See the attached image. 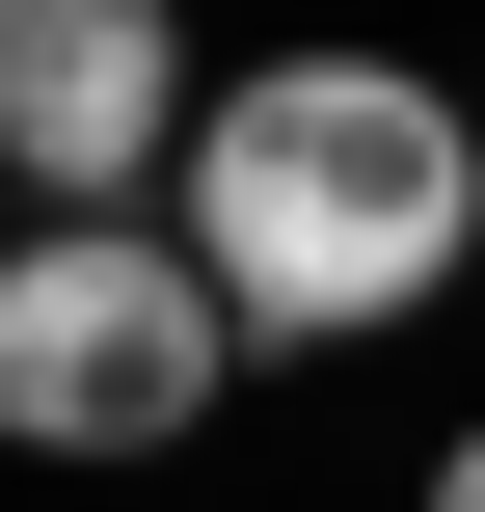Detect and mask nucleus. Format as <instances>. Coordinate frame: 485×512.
Returning a JSON list of instances; mask_svg holds the SVG:
<instances>
[{"label":"nucleus","instance_id":"f257e3e1","mask_svg":"<svg viewBox=\"0 0 485 512\" xmlns=\"http://www.w3.org/2000/svg\"><path fill=\"white\" fill-rule=\"evenodd\" d=\"M459 243H485V135L405 54H270V81H216V135H189V270L243 297V351H351V324H405Z\"/></svg>","mask_w":485,"mask_h":512},{"label":"nucleus","instance_id":"f03ea898","mask_svg":"<svg viewBox=\"0 0 485 512\" xmlns=\"http://www.w3.org/2000/svg\"><path fill=\"white\" fill-rule=\"evenodd\" d=\"M216 378H243V297L189 270V216L0 243V459H162V432H216Z\"/></svg>","mask_w":485,"mask_h":512},{"label":"nucleus","instance_id":"7ed1b4c3","mask_svg":"<svg viewBox=\"0 0 485 512\" xmlns=\"http://www.w3.org/2000/svg\"><path fill=\"white\" fill-rule=\"evenodd\" d=\"M189 27L162 0H0V162L54 189V216H135V189H189Z\"/></svg>","mask_w":485,"mask_h":512},{"label":"nucleus","instance_id":"20e7f679","mask_svg":"<svg viewBox=\"0 0 485 512\" xmlns=\"http://www.w3.org/2000/svg\"><path fill=\"white\" fill-rule=\"evenodd\" d=\"M432 512H485V432H459V459H432Z\"/></svg>","mask_w":485,"mask_h":512}]
</instances>
